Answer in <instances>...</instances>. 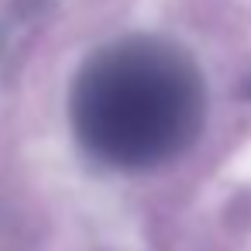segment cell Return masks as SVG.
Here are the masks:
<instances>
[{
    "label": "cell",
    "mask_w": 251,
    "mask_h": 251,
    "mask_svg": "<svg viewBox=\"0 0 251 251\" xmlns=\"http://www.w3.org/2000/svg\"><path fill=\"white\" fill-rule=\"evenodd\" d=\"M206 110L193 59L148 35L100 45L73 76L69 121L76 141L110 169H155L179 158Z\"/></svg>",
    "instance_id": "cell-1"
}]
</instances>
